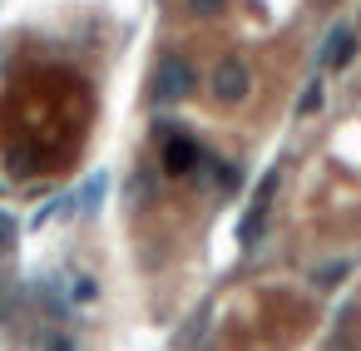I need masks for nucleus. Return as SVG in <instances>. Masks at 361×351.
<instances>
[{"mask_svg":"<svg viewBox=\"0 0 361 351\" xmlns=\"http://www.w3.org/2000/svg\"><path fill=\"white\" fill-rule=\"evenodd\" d=\"M193 85H198V75L183 55H164L154 65V104H178V99H188Z\"/></svg>","mask_w":361,"mask_h":351,"instance_id":"f257e3e1","label":"nucleus"},{"mask_svg":"<svg viewBox=\"0 0 361 351\" xmlns=\"http://www.w3.org/2000/svg\"><path fill=\"white\" fill-rule=\"evenodd\" d=\"M247 90H252V75H247V65L238 55H228V60L213 65V75H208L213 104H238V99H247Z\"/></svg>","mask_w":361,"mask_h":351,"instance_id":"f03ea898","label":"nucleus"},{"mask_svg":"<svg viewBox=\"0 0 361 351\" xmlns=\"http://www.w3.org/2000/svg\"><path fill=\"white\" fill-rule=\"evenodd\" d=\"M351 55H356V30H351V25H331V35H326L322 50H317V65H322V70H346Z\"/></svg>","mask_w":361,"mask_h":351,"instance_id":"7ed1b4c3","label":"nucleus"},{"mask_svg":"<svg viewBox=\"0 0 361 351\" xmlns=\"http://www.w3.org/2000/svg\"><path fill=\"white\" fill-rule=\"evenodd\" d=\"M164 164H169V173H173V178H183V173H193V164H203V149H198L193 139H169Z\"/></svg>","mask_w":361,"mask_h":351,"instance_id":"20e7f679","label":"nucleus"},{"mask_svg":"<svg viewBox=\"0 0 361 351\" xmlns=\"http://www.w3.org/2000/svg\"><path fill=\"white\" fill-rule=\"evenodd\" d=\"M262 223H267V208H257V203H252V208L238 218V242H243V247H252V242L262 238Z\"/></svg>","mask_w":361,"mask_h":351,"instance_id":"39448f33","label":"nucleus"},{"mask_svg":"<svg viewBox=\"0 0 361 351\" xmlns=\"http://www.w3.org/2000/svg\"><path fill=\"white\" fill-rule=\"evenodd\" d=\"M213 178H218V188H228V193H238V188L247 183L243 164H233V159H213Z\"/></svg>","mask_w":361,"mask_h":351,"instance_id":"423d86ee","label":"nucleus"},{"mask_svg":"<svg viewBox=\"0 0 361 351\" xmlns=\"http://www.w3.org/2000/svg\"><path fill=\"white\" fill-rule=\"evenodd\" d=\"M322 99H326V94H322V85L312 80V85L302 90V99H297V119H307V114H317V109H322Z\"/></svg>","mask_w":361,"mask_h":351,"instance_id":"0eeeda50","label":"nucleus"},{"mask_svg":"<svg viewBox=\"0 0 361 351\" xmlns=\"http://www.w3.org/2000/svg\"><path fill=\"white\" fill-rule=\"evenodd\" d=\"M346 272H351V262H326V267H317V272H312V282H317V287H336Z\"/></svg>","mask_w":361,"mask_h":351,"instance_id":"6e6552de","label":"nucleus"},{"mask_svg":"<svg viewBox=\"0 0 361 351\" xmlns=\"http://www.w3.org/2000/svg\"><path fill=\"white\" fill-rule=\"evenodd\" d=\"M272 193H277V168H267V173H262V183H257L252 203H257V208H267V203H272Z\"/></svg>","mask_w":361,"mask_h":351,"instance_id":"1a4fd4ad","label":"nucleus"},{"mask_svg":"<svg viewBox=\"0 0 361 351\" xmlns=\"http://www.w3.org/2000/svg\"><path fill=\"white\" fill-rule=\"evenodd\" d=\"M99 193H104V178L94 173V178L85 183V193H80V203H85V213H94V208H99Z\"/></svg>","mask_w":361,"mask_h":351,"instance_id":"9d476101","label":"nucleus"},{"mask_svg":"<svg viewBox=\"0 0 361 351\" xmlns=\"http://www.w3.org/2000/svg\"><path fill=\"white\" fill-rule=\"evenodd\" d=\"M16 233H20L16 218H11V213H0V252H11V247H16Z\"/></svg>","mask_w":361,"mask_h":351,"instance_id":"9b49d317","label":"nucleus"},{"mask_svg":"<svg viewBox=\"0 0 361 351\" xmlns=\"http://www.w3.org/2000/svg\"><path fill=\"white\" fill-rule=\"evenodd\" d=\"M188 6H193V16H218L228 0H188Z\"/></svg>","mask_w":361,"mask_h":351,"instance_id":"f8f14e48","label":"nucleus"},{"mask_svg":"<svg viewBox=\"0 0 361 351\" xmlns=\"http://www.w3.org/2000/svg\"><path fill=\"white\" fill-rule=\"evenodd\" d=\"M75 297H80V302H90V297H94V282H90V277H80V282H75Z\"/></svg>","mask_w":361,"mask_h":351,"instance_id":"ddd939ff","label":"nucleus"},{"mask_svg":"<svg viewBox=\"0 0 361 351\" xmlns=\"http://www.w3.org/2000/svg\"><path fill=\"white\" fill-rule=\"evenodd\" d=\"M50 351H75V346H70L65 336H55V341H50Z\"/></svg>","mask_w":361,"mask_h":351,"instance_id":"4468645a","label":"nucleus"}]
</instances>
